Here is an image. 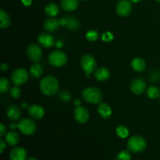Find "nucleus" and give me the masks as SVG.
I'll list each match as a JSON object with an SVG mask.
<instances>
[{
  "label": "nucleus",
  "instance_id": "2eb2a0df",
  "mask_svg": "<svg viewBox=\"0 0 160 160\" xmlns=\"http://www.w3.org/2000/svg\"><path fill=\"white\" fill-rule=\"evenodd\" d=\"M60 26L59 20L55 17H49L44 23V28L47 32H54Z\"/></svg>",
  "mask_w": 160,
  "mask_h": 160
},
{
  "label": "nucleus",
  "instance_id": "6e6552de",
  "mask_svg": "<svg viewBox=\"0 0 160 160\" xmlns=\"http://www.w3.org/2000/svg\"><path fill=\"white\" fill-rule=\"evenodd\" d=\"M26 53L28 59L33 62H38L43 55L42 48L38 44H30L27 48Z\"/></svg>",
  "mask_w": 160,
  "mask_h": 160
},
{
  "label": "nucleus",
  "instance_id": "c756f323",
  "mask_svg": "<svg viewBox=\"0 0 160 160\" xmlns=\"http://www.w3.org/2000/svg\"><path fill=\"white\" fill-rule=\"evenodd\" d=\"M9 86H10V84H9V81L7 79L5 78H1V79H0V93H6L9 90Z\"/></svg>",
  "mask_w": 160,
  "mask_h": 160
},
{
  "label": "nucleus",
  "instance_id": "0eeeda50",
  "mask_svg": "<svg viewBox=\"0 0 160 160\" xmlns=\"http://www.w3.org/2000/svg\"><path fill=\"white\" fill-rule=\"evenodd\" d=\"M11 81L15 85L20 86L26 83L29 79V73H28L25 69L18 68L16 69L15 70L11 73Z\"/></svg>",
  "mask_w": 160,
  "mask_h": 160
},
{
  "label": "nucleus",
  "instance_id": "7c9ffc66",
  "mask_svg": "<svg viewBox=\"0 0 160 160\" xmlns=\"http://www.w3.org/2000/svg\"><path fill=\"white\" fill-rule=\"evenodd\" d=\"M9 95H10L12 98H15V99L16 98H18L21 95V89L19 88V86H13L9 90Z\"/></svg>",
  "mask_w": 160,
  "mask_h": 160
},
{
  "label": "nucleus",
  "instance_id": "6ab92c4d",
  "mask_svg": "<svg viewBox=\"0 0 160 160\" xmlns=\"http://www.w3.org/2000/svg\"><path fill=\"white\" fill-rule=\"evenodd\" d=\"M110 71L106 67H100L94 73L95 79L98 81H106L110 78Z\"/></svg>",
  "mask_w": 160,
  "mask_h": 160
},
{
  "label": "nucleus",
  "instance_id": "79ce46f5",
  "mask_svg": "<svg viewBox=\"0 0 160 160\" xmlns=\"http://www.w3.org/2000/svg\"><path fill=\"white\" fill-rule=\"evenodd\" d=\"M22 107H26V106H27V103L26 102H23V103H22Z\"/></svg>",
  "mask_w": 160,
  "mask_h": 160
},
{
  "label": "nucleus",
  "instance_id": "1a4fd4ad",
  "mask_svg": "<svg viewBox=\"0 0 160 160\" xmlns=\"http://www.w3.org/2000/svg\"><path fill=\"white\" fill-rule=\"evenodd\" d=\"M132 11V4L130 0H120L116 6L117 15L121 17H126L131 14Z\"/></svg>",
  "mask_w": 160,
  "mask_h": 160
},
{
  "label": "nucleus",
  "instance_id": "20e7f679",
  "mask_svg": "<svg viewBox=\"0 0 160 160\" xmlns=\"http://www.w3.org/2000/svg\"><path fill=\"white\" fill-rule=\"evenodd\" d=\"M50 65L55 67H61L66 65L68 61L67 56L60 50H54L51 52L48 57Z\"/></svg>",
  "mask_w": 160,
  "mask_h": 160
},
{
  "label": "nucleus",
  "instance_id": "a18cd8bd",
  "mask_svg": "<svg viewBox=\"0 0 160 160\" xmlns=\"http://www.w3.org/2000/svg\"><path fill=\"white\" fill-rule=\"evenodd\" d=\"M159 102H160V97H159Z\"/></svg>",
  "mask_w": 160,
  "mask_h": 160
},
{
  "label": "nucleus",
  "instance_id": "423d86ee",
  "mask_svg": "<svg viewBox=\"0 0 160 160\" xmlns=\"http://www.w3.org/2000/svg\"><path fill=\"white\" fill-rule=\"evenodd\" d=\"M81 66L87 74H91L95 71L97 67L95 58L91 54L84 55L81 59Z\"/></svg>",
  "mask_w": 160,
  "mask_h": 160
},
{
  "label": "nucleus",
  "instance_id": "72a5a7b5",
  "mask_svg": "<svg viewBox=\"0 0 160 160\" xmlns=\"http://www.w3.org/2000/svg\"><path fill=\"white\" fill-rule=\"evenodd\" d=\"M6 134V127L3 123H0V136L3 137Z\"/></svg>",
  "mask_w": 160,
  "mask_h": 160
},
{
  "label": "nucleus",
  "instance_id": "393cba45",
  "mask_svg": "<svg viewBox=\"0 0 160 160\" xmlns=\"http://www.w3.org/2000/svg\"><path fill=\"white\" fill-rule=\"evenodd\" d=\"M80 26L79 21L77 18L73 17H66V24L65 27L68 29L74 31V30L78 29Z\"/></svg>",
  "mask_w": 160,
  "mask_h": 160
},
{
  "label": "nucleus",
  "instance_id": "a211bd4d",
  "mask_svg": "<svg viewBox=\"0 0 160 160\" xmlns=\"http://www.w3.org/2000/svg\"><path fill=\"white\" fill-rule=\"evenodd\" d=\"M98 112L103 119H109L112 116V111L109 104L105 102H100L98 105Z\"/></svg>",
  "mask_w": 160,
  "mask_h": 160
},
{
  "label": "nucleus",
  "instance_id": "e433bc0d",
  "mask_svg": "<svg viewBox=\"0 0 160 160\" xmlns=\"http://www.w3.org/2000/svg\"><path fill=\"white\" fill-rule=\"evenodd\" d=\"M21 1L23 3V5H25L27 6H30L31 4V2H32V0H21Z\"/></svg>",
  "mask_w": 160,
  "mask_h": 160
},
{
  "label": "nucleus",
  "instance_id": "a878e982",
  "mask_svg": "<svg viewBox=\"0 0 160 160\" xmlns=\"http://www.w3.org/2000/svg\"><path fill=\"white\" fill-rule=\"evenodd\" d=\"M147 96L151 99H156L160 97V90L156 86H151L147 89Z\"/></svg>",
  "mask_w": 160,
  "mask_h": 160
},
{
  "label": "nucleus",
  "instance_id": "c03bdc74",
  "mask_svg": "<svg viewBox=\"0 0 160 160\" xmlns=\"http://www.w3.org/2000/svg\"><path fill=\"white\" fill-rule=\"evenodd\" d=\"M81 1H86V0H81Z\"/></svg>",
  "mask_w": 160,
  "mask_h": 160
},
{
  "label": "nucleus",
  "instance_id": "412c9836",
  "mask_svg": "<svg viewBox=\"0 0 160 160\" xmlns=\"http://www.w3.org/2000/svg\"><path fill=\"white\" fill-rule=\"evenodd\" d=\"M131 67L136 72H142L146 68V62L142 58L136 57L131 61Z\"/></svg>",
  "mask_w": 160,
  "mask_h": 160
},
{
  "label": "nucleus",
  "instance_id": "b1692460",
  "mask_svg": "<svg viewBox=\"0 0 160 160\" xmlns=\"http://www.w3.org/2000/svg\"><path fill=\"white\" fill-rule=\"evenodd\" d=\"M11 19L9 14L4 10L1 9L0 10V28L2 29L7 28L10 25Z\"/></svg>",
  "mask_w": 160,
  "mask_h": 160
},
{
  "label": "nucleus",
  "instance_id": "f03ea898",
  "mask_svg": "<svg viewBox=\"0 0 160 160\" xmlns=\"http://www.w3.org/2000/svg\"><path fill=\"white\" fill-rule=\"evenodd\" d=\"M81 96L84 101L94 105H98L102 99L101 90L95 87H88L84 88L81 92Z\"/></svg>",
  "mask_w": 160,
  "mask_h": 160
},
{
  "label": "nucleus",
  "instance_id": "f704fd0d",
  "mask_svg": "<svg viewBox=\"0 0 160 160\" xmlns=\"http://www.w3.org/2000/svg\"><path fill=\"white\" fill-rule=\"evenodd\" d=\"M6 142H5V141L2 140V139H1V140H0V152H1V154H2L4 150L6 149Z\"/></svg>",
  "mask_w": 160,
  "mask_h": 160
},
{
  "label": "nucleus",
  "instance_id": "9d476101",
  "mask_svg": "<svg viewBox=\"0 0 160 160\" xmlns=\"http://www.w3.org/2000/svg\"><path fill=\"white\" fill-rule=\"evenodd\" d=\"M73 117L78 123L84 124L89 120V112L84 106H78L73 111Z\"/></svg>",
  "mask_w": 160,
  "mask_h": 160
},
{
  "label": "nucleus",
  "instance_id": "c9c22d12",
  "mask_svg": "<svg viewBox=\"0 0 160 160\" xmlns=\"http://www.w3.org/2000/svg\"><path fill=\"white\" fill-rule=\"evenodd\" d=\"M0 69H1V70H2V71L7 70H8V65L6 63H2L1 67H0Z\"/></svg>",
  "mask_w": 160,
  "mask_h": 160
},
{
  "label": "nucleus",
  "instance_id": "f8f14e48",
  "mask_svg": "<svg viewBox=\"0 0 160 160\" xmlns=\"http://www.w3.org/2000/svg\"><path fill=\"white\" fill-rule=\"evenodd\" d=\"M38 42L41 46L44 47L45 48H51L55 45V38L48 34V32H43L41 33L38 36Z\"/></svg>",
  "mask_w": 160,
  "mask_h": 160
},
{
  "label": "nucleus",
  "instance_id": "bb28decb",
  "mask_svg": "<svg viewBox=\"0 0 160 160\" xmlns=\"http://www.w3.org/2000/svg\"><path fill=\"white\" fill-rule=\"evenodd\" d=\"M132 156L129 150H122L117 155L116 160H131Z\"/></svg>",
  "mask_w": 160,
  "mask_h": 160
},
{
  "label": "nucleus",
  "instance_id": "39448f33",
  "mask_svg": "<svg viewBox=\"0 0 160 160\" xmlns=\"http://www.w3.org/2000/svg\"><path fill=\"white\" fill-rule=\"evenodd\" d=\"M17 128H19L20 132L25 135L31 136L35 133L36 131V123L34 120L30 118H23L17 123Z\"/></svg>",
  "mask_w": 160,
  "mask_h": 160
},
{
  "label": "nucleus",
  "instance_id": "9b49d317",
  "mask_svg": "<svg viewBox=\"0 0 160 160\" xmlns=\"http://www.w3.org/2000/svg\"><path fill=\"white\" fill-rule=\"evenodd\" d=\"M28 112L30 117L34 120H41L45 116V109L42 106L38 104L30 105L28 108Z\"/></svg>",
  "mask_w": 160,
  "mask_h": 160
},
{
  "label": "nucleus",
  "instance_id": "ea45409f",
  "mask_svg": "<svg viewBox=\"0 0 160 160\" xmlns=\"http://www.w3.org/2000/svg\"><path fill=\"white\" fill-rule=\"evenodd\" d=\"M130 1L133 3H137V2H140L141 0H130Z\"/></svg>",
  "mask_w": 160,
  "mask_h": 160
},
{
  "label": "nucleus",
  "instance_id": "a19ab883",
  "mask_svg": "<svg viewBox=\"0 0 160 160\" xmlns=\"http://www.w3.org/2000/svg\"><path fill=\"white\" fill-rule=\"evenodd\" d=\"M28 160H38V159H36V158H34V157H31V158H29Z\"/></svg>",
  "mask_w": 160,
  "mask_h": 160
},
{
  "label": "nucleus",
  "instance_id": "58836bf2",
  "mask_svg": "<svg viewBox=\"0 0 160 160\" xmlns=\"http://www.w3.org/2000/svg\"><path fill=\"white\" fill-rule=\"evenodd\" d=\"M56 46H57V48H61V47H62V45H62V42H59H59H56Z\"/></svg>",
  "mask_w": 160,
  "mask_h": 160
},
{
  "label": "nucleus",
  "instance_id": "37998d69",
  "mask_svg": "<svg viewBox=\"0 0 160 160\" xmlns=\"http://www.w3.org/2000/svg\"><path fill=\"white\" fill-rule=\"evenodd\" d=\"M156 2H160V0H156Z\"/></svg>",
  "mask_w": 160,
  "mask_h": 160
},
{
  "label": "nucleus",
  "instance_id": "f3484780",
  "mask_svg": "<svg viewBox=\"0 0 160 160\" xmlns=\"http://www.w3.org/2000/svg\"><path fill=\"white\" fill-rule=\"evenodd\" d=\"M60 6L63 10L67 12H72L78 9L79 6L78 0H61Z\"/></svg>",
  "mask_w": 160,
  "mask_h": 160
},
{
  "label": "nucleus",
  "instance_id": "c85d7f7f",
  "mask_svg": "<svg viewBox=\"0 0 160 160\" xmlns=\"http://www.w3.org/2000/svg\"><path fill=\"white\" fill-rule=\"evenodd\" d=\"M86 39L89 42H95L99 38V33L95 30H90L85 34Z\"/></svg>",
  "mask_w": 160,
  "mask_h": 160
},
{
  "label": "nucleus",
  "instance_id": "dca6fc26",
  "mask_svg": "<svg viewBox=\"0 0 160 160\" xmlns=\"http://www.w3.org/2000/svg\"><path fill=\"white\" fill-rule=\"evenodd\" d=\"M6 115L9 120L16 121V120H18L20 119V116H21V111L19 109L18 106H16V105H10L7 108Z\"/></svg>",
  "mask_w": 160,
  "mask_h": 160
},
{
  "label": "nucleus",
  "instance_id": "473e14b6",
  "mask_svg": "<svg viewBox=\"0 0 160 160\" xmlns=\"http://www.w3.org/2000/svg\"><path fill=\"white\" fill-rule=\"evenodd\" d=\"M102 41L106 42H110L111 41L113 40V34L109 31H106V32L103 33L102 35Z\"/></svg>",
  "mask_w": 160,
  "mask_h": 160
},
{
  "label": "nucleus",
  "instance_id": "7ed1b4c3",
  "mask_svg": "<svg viewBox=\"0 0 160 160\" xmlns=\"http://www.w3.org/2000/svg\"><path fill=\"white\" fill-rule=\"evenodd\" d=\"M146 147V141L140 135L132 136L128 142V149L131 152H142L145 151Z\"/></svg>",
  "mask_w": 160,
  "mask_h": 160
},
{
  "label": "nucleus",
  "instance_id": "cd10ccee",
  "mask_svg": "<svg viewBox=\"0 0 160 160\" xmlns=\"http://www.w3.org/2000/svg\"><path fill=\"white\" fill-rule=\"evenodd\" d=\"M116 132H117V136H119L121 138H128V134H129V131H128V128L123 126V125L117 127Z\"/></svg>",
  "mask_w": 160,
  "mask_h": 160
},
{
  "label": "nucleus",
  "instance_id": "2f4dec72",
  "mask_svg": "<svg viewBox=\"0 0 160 160\" xmlns=\"http://www.w3.org/2000/svg\"><path fill=\"white\" fill-rule=\"evenodd\" d=\"M59 98L62 102H69L71 100L72 95L67 91H62L59 94Z\"/></svg>",
  "mask_w": 160,
  "mask_h": 160
},
{
  "label": "nucleus",
  "instance_id": "aec40b11",
  "mask_svg": "<svg viewBox=\"0 0 160 160\" xmlns=\"http://www.w3.org/2000/svg\"><path fill=\"white\" fill-rule=\"evenodd\" d=\"M5 140L6 143L11 146H15L20 142V136L18 133L14 131H10L5 135Z\"/></svg>",
  "mask_w": 160,
  "mask_h": 160
},
{
  "label": "nucleus",
  "instance_id": "f257e3e1",
  "mask_svg": "<svg viewBox=\"0 0 160 160\" xmlns=\"http://www.w3.org/2000/svg\"><path fill=\"white\" fill-rule=\"evenodd\" d=\"M39 86L41 92L48 96L56 95L59 88V81L53 76H46L42 78Z\"/></svg>",
  "mask_w": 160,
  "mask_h": 160
},
{
  "label": "nucleus",
  "instance_id": "ddd939ff",
  "mask_svg": "<svg viewBox=\"0 0 160 160\" xmlns=\"http://www.w3.org/2000/svg\"><path fill=\"white\" fill-rule=\"evenodd\" d=\"M146 88V83L140 78H135L131 83V90L135 95H141Z\"/></svg>",
  "mask_w": 160,
  "mask_h": 160
},
{
  "label": "nucleus",
  "instance_id": "4468645a",
  "mask_svg": "<svg viewBox=\"0 0 160 160\" xmlns=\"http://www.w3.org/2000/svg\"><path fill=\"white\" fill-rule=\"evenodd\" d=\"M27 151L22 147H15L9 152V159L10 160H26Z\"/></svg>",
  "mask_w": 160,
  "mask_h": 160
},
{
  "label": "nucleus",
  "instance_id": "4c0bfd02",
  "mask_svg": "<svg viewBox=\"0 0 160 160\" xmlns=\"http://www.w3.org/2000/svg\"><path fill=\"white\" fill-rule=\"evenodd\" d=\"M81 100L79 99V98H77V99L74 101V104L76 105L77 106H80V105H81Z\"/></svg>",
  "mask_w": 160,
  "mask_h": 160
},
{
  "label": "nucleus",
  "instance_id": "4be33fe9",
  "mask_svg": "<svg viewBox=\"0 0 160 160\" xmlns=\"http://www.w3.org/2000/svg\"><path fill=\"white\" fill-rule=\"evenodd\" d=\"M30 74L31 75L33 78L34 79H38L42 77V73H43V68H42V65L38 63V62H34L32 65L30 67Z\"/></svg>",
  "mask_w": 160,
  "mask_h": 160
},
{
  "label": "nucleus",
  "instance_id": "5701e85b",
  "mask_svg": "<svg viewBox=\"0 0 160 160\" xmlns=\"http://www.w3.org/2000/svg\"><path fill=\"white\" fill-rule=\"evenodd\" d=\"M45 12L48 17H55L59 14V8L58 5H56L54 2H50L46 5L45 8Z\"/></svg>",
  "mask_w": 160,
  "mask_h": 160
}]
</instances>
